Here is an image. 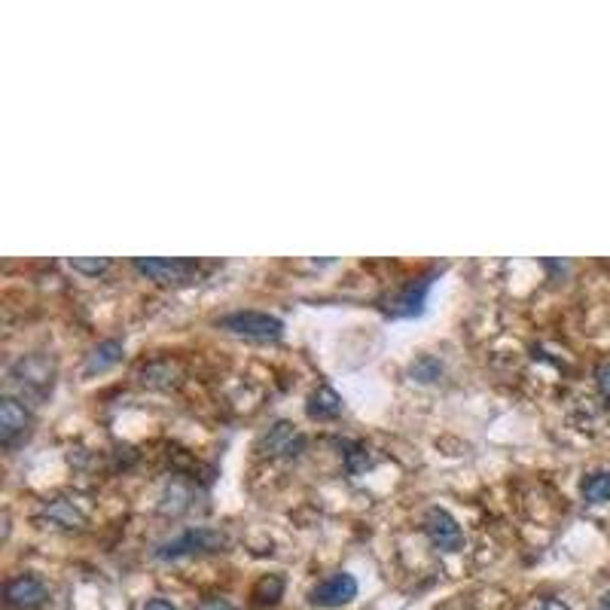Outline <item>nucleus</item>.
I'll use <instances>...</instances> for the list:
<instances>
[{
    "label": "nucleus",
    "instance_id": "1",
    "mask_svg": "<svg viewBox=\"0 0 610 610\" xmlns=\"http://www.w3.org/2000/svg\"><path fill=\"white\" fill-rule=\"evenodd\" d=\"M226 543H229L226 534L217 528H190V531L177 534L174 540H165L153 556L159 562H174V559L196 556V553H220V549H226Z\"/></svg>",
    "mask_w": 610,
    "mask_h": 610
},
{
    "label": "nucleus",
    "instance_id": "2",
    "mask_svg": "<svg viewBox=\"0 0 610 610\" xmlns=\"http://www.w3.org/2000/svg\"><path fill=\"white\" fill-rule=\"evenodd\" d=\"M217 327L254 342H275L284 336V321L266 312H232V315H223Z\"/></svg>",
    "mask_w": 610,
    "mask_h": 610
},
{
    "label": "nucleus",
    "instance_id": "3",
    "mask_svg": "<svg viewBox=\"0 0 610 610\" xmlns=\"http://www.w3.org/2000/svg\"><path fill=\"white\" fill-rule=\"evenodd\" d=\"M424 534L443 553H461L464 549V531L455 522V516L443 507H431L424 513Z\"/></svg>",
    "mask_w": 610,
    "mask_h": 610
},
{
    "label": "nucleus",
    "instance_id": "4",
    "mask_svg": "<svg viewBox=\"0 0 610 610\" xmlns=\"http://www.w3.org/2000/svg\"><path fill=\"white\" fill-rule=\"evenodd\" d=\"M132 266L159 284H180V281H187L190 275L199 272L196 260H180V257H138Z\"/></svg>",
    "mask_w": 610,
    "mask_h": 610
},
{
    "label": "nucleus",
    "instance_id": "5",
    "mask_svg": "<svg viewBox=\"0 0 610 610\" xmlns=\"http://www.w3.org/2000/svg\"><path fill=\"white\" fill-rule=\"evenodd\" d=\"M4 601L13 610H40L49 601V589L37 574H19V577L7 580Z\"/></svg>",
    "mask_w": 610,
    "mask_h": 610
},
{
    "label": "nucleus",
    "instance_id": "6",
    "mask_svg": "<svg viewBox=\"0 0 610 610\" xmlns=\"http://www.w3.org/2000/svg\"><path fill=\"white\" fill-rule=\"evenodd\" d=\"M357 598V580L345 571L339 574H330L327 580H321L312 592H309V604L312 607H324V610H333V607H345Z\"/></svg>",
    "mask_w": 610,
    "mask_h": 610
},
{
    "label": "nucleus",
    "instance_id": "7",
    "mask_svg": "<svg viewBox=\"0 0 610 610\" xmlns=\"http://www.w3.org/2000/svg\"><path fill=\"white\" fill-rule=\"evenodd\" d=\"M52 376H55V363L43 354H28L13 366V379L25 391L46 394L52 388Z\"/></svg>",
    "mask_w": 610,
    "mask_h": 610
},
{
    "label": "nucleus",
    "instance_id": "8",
    "mask_svg": "<svg viewBox=\"0 0 610 610\" xmlns=\"http://www.w3.org/2000/svg\"><path fill=\"white\" fill-rule=\"evenodd\" d=\"M434 278H437V272L409 281V284L394 296L388 315H391V318H418V315L424 312V302H427V293H431V287H434Z\"/></svg>",
    "mask_w": 610,
    "mask_h": 610
},
{
    "label": "nucleus",
    "instance_id": "9",
    "mask_svg": "<svg viewBox=\"0 0 610 610\" xmlns=\"http://www.w3.org/2000/svg\"><path fill=\"white\" fill-rule=\"evenodd\" d=\"M28 427H31V412L16 397L0 400V443L13 449L22 437H28Z\"/></svg>",
    "mask_w": 610,
    "mask_h": 610
},
{
    "label": "nucleus",
    "instance_id": "10",
    "mask_svg": "<svg viewBox=\"0 0 610 610\" xmlns=\"http://www.w3.org/2000/svg\"><path fill=\"white\" fill-rule=\"evenodd\" d=\"M266 455H299L302 449V437L290 421H278L269 427V434L263 437Z\"/></svg>",
    "mask_w": 610,
    "mask_h": 610
},
{
    "label": "nucleus",
    "instance_id": "11",
    "mask_svg": "<svg viewBox=\"0 0 610 610\" xmlns=\"http://www.w3.org/2000/svg\"><path fill=\"white\" fill-rule=\"evenodd\" d=\"M119 357H122V342H119V339H104V342H98V345L86 354V360H83V376L107 373L113 363H119Z\"/></svg>",
    "mask_w": 610,
    "mask_h": 610
},
{
    "label": "nucleus",
    "instance_id": "12",
    "mask_svg": "<svg viewBox=\"0 0 610 610\" xmlns=\"http://www.w3.org/2000/svg\"><path fill=\"white\" fill-rule=\"evenodd\" d=\"M40 519L43 522H49V525H55V528H83V522H86V516L74 507V501H68V498H55V501H49L46 507H43V513H40Z\"/></svg>",
    "mask_w": 610,
    "mask_h": 610
},
{
    "label": "nucleus",
    "instance_id": "13",
    "mask_svg": "<svg viewBox=\"0 0 610 610\" xmlns=\"http://www.w3.org/2000/svg\"><path fill=\"white\" fill-rule=\"evenodd\" d=\"M309 415L318 418V421H327V418H336L342 412V397L330 388V385H321L312 397H309Z\"/></svg>",
    "mask_w": 610,
    "mask_h": 610
},
{
    "label": "nucleus",
    "instance_id": "14",
    "mask_svg": "<svg viewBox=\"0 0 610 610\" xmlns=\"http://www.w3.org/2000/svg\"><path fill=\"white\" fill-rule=\"evenodd\" d=\"M580 495L586 504H607L610 501V470H592L580 482Z\"/></svg>",
    "mask_w": 610,
    "mask_h": 610
},
{
    "label": "nucleus",
    "instance_id": "15",
    "mask_svg": "<svg viewBox=\"0 0 610 610\" xmlns=\"http://www.w3.org/2000/svg\"><path fill=\"white\" fill-rule=\"evenodd\" d=\"M138 379H141L147 388H171V385H174V366H171L168 360L147 363Z\"/></svg>",
    "mask_w": 610,
    "mask_h": 610
},
{
    "label": "nucleus",
    "instance_id": "16",
    "mask_svg": "<svg viewBox=\"0 0 610 610\" xmlns=\"http://www.w3.org/2000/svg\"><path fill=\"white\" fill-rule=\"evenodd\" d=\"M281 592H284V580L278 577V574H269V577H263L257 586H254V604L257 607H269V604H275L278 598H281Z\"/></svg>",
    "mask_w": 610,
    "mask_h": 610
},
{
    "label": "nucleus",
    "instance_id": "17",
    "mask_svg": "<svg viewBox=\"0 0 610 610\" xmlns=\"http://www.w3.org/2000/svg\"><path fill=\"white\" fill-rule=\"evenodd\" d=\"M187 507H190V492H187V488H180V485H168V492L162 495L159 510H162L165 516H177V513H183Z\"/></svg>",
    "mask_w": 610,
    "mask_h": 610
},
{
    "label": "nucleus",
    "instance_id": "18",
    "mask_svg": "<svg viewBox=\"0 0 610 610\" xmlns=\"http://www.w3.org/2000/svg\"><path fill=\"white\" fill-rule=\"evenodd\" d=\"M68 266H71L74 272H83V275H101V272L110 269V260H107V257H92V260H86V257H71Z\"/></svg>",
    "mask_w": 610,
    "mask_h": 610
},
{
    "label": "nucleus",
    "instance_id": "19",
    "mask_svg": "<svg viewBox=\"0 0 610 610\" xmlns=\"http://www.w3.org/2000/svg\"><path fill=\"white\" fill-rule=\"evenodd\" d=\"M412 376H418L421 382H434L440 376V363L434 357H421L418 363H412Z\"/></svg>",
    "mask_w": 610,
    "mask_h": 610
},
{
    "label": "nucleus",
    "instance_id": "20",
    "mask_svg": "<svg viewBox=\"0 0 610 610\" xmlns=\"http://www.w3.org/2000/svg\"><path fill=\"white\" fill-rule=\"evenodd\" d=\"M345 467H348V473H363L370 467V455H366L363 446H351V452H345Z\"/></svg>",
    "mask_w": 610,
    "mask_h": 610
},
{
    "label": "nucleus",
    "instance_id": "21",
    "mask_svg": "<svg viewBox=\"0 0 610 610\" xmlns=\"http://www.w3.org/2000/svg\"><path fill=\"white\" fill-rule=\"evenodd\" d=\"M595 385H598L601 397L610 403V360L598 363V370H595Z\"/></svg>",
    "mask_w": 610,
    "mask_h": 610
},
{
    "label": "nucleus",
    "instance_id": "22",
    "mask_svg": "<svg viewBox=\"0 0 610 610\" xmlns=\"http://www.w3.org/2000/svg\"><path fill=\"white\" fill-rule=\"evenodd\" d=\"M531 610H571V607L559 598H540V601H534Z\"/></svg>",
    "mask_w": 610,
    "mask_h": 610
},
{
    "label": "nucleus",
    "instance_id": "23",
    "mask_svg": "<svg viewBox=\"0 0 610 610\" xmlns=\"http://www.w3.org/2000/svg\"><path fill=\"white\" fill-rule=\"evenodd\" d=\"M144 610H177L171 601H165V598H150L147 604H144Z\"/></svg>",
    "mask_w": 610,
    "mask_h": 610
},
{
    "label": "nucleus",
    "instance_id": "24",
    "mask_svg": "<svg viewBox=\"0 0 610 610\" xmlns=\"http://www.w3.org/2000/svg\"><path fill=\"white\" fill-rule=\"evenodd\" d=\"M598 610H610V592H604V595L598 598Z\"/></svg>",
    "mask_w": 610,
    "mask_h": 610
}]
</instances>
